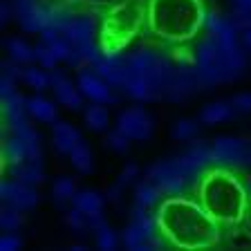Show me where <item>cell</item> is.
I'll return each mask as SVG.
<instances>
[{
	"instance_id": "cell-1",
	"label": "cell",
	"mask_w": 251,
	"mask_h": 251,
	"mask_svg": "<svg viewBox=\"0 0 251 251\" xmlns=\"http://www.w3.org/2000/svg\"><path fill=\"white\" fill-rule=\"evenodd\" d=\"M155 218L173 249H209L222 235V225L193 195L164 198L157 204Z\"/></svg>"
},
{
	"instance_id": "cell-2",
	"label": "cell",
	"mask_w": 251,
	"mask_h": 251,
	"mask_svg": "<svg viewBox=\"0 0 251 251\" xmlns=\"http://www.w3.org/2000/svg\"><path fill=\"white\" fill-rule=\"evenodd\" d=\"M206 14L204 0H148L144 25L162 45L177 47L204 29Z\"/></svg>"
},
{
	"instance_id": "cell-3",
	"label": "cell",
	"mask_w": 251,
	"mask_h": 251,
	"mask_svg": "<svg viewBox=\"0 0 251 251\" xmlns=\"http://www.w3.org/2000/svg\"><path fill=\"white\" fill-rule=\"evenodd\" d=\"M191 195L222 226L238 225L249 209V193L245 182L235 177L231 168L211 166L209 171H204Z\"/></svg>"
},
{
	"instance_id": "cell-4",
	"label": "cell",
	"mask_w": 251,
	"mask_h": 251,
	"mask_svg": "<svg viewBox=\"0 0 251 251\" xmlns=\"http://www.w3.org/2000/svg\"><path fill=\"white\" fill-rule=\"evenodd\" d=\"M195 70H198L202 90H209L213 83H229L242 74L247 65V54L242 52H229L220 45V41L213 34H204L202 41L198 43L193 54Z\"/></svg>"
},
{
	"instance_id": "cell-5",
	"label": "cell",
	"mask_w": 251,
	"mask_h": 251,
	"mask_svg": "<svg viewBox=\"0 0 251 251\" xmlns=\"http://www.w3.org/2000/svg\"><path fill=\"white\" fill-rule=\"evenodd\" d=\"M146 23V5L132 2V5H121L112 9L103 21V29H101V50L103 54L112 56V54H121L128 41L141 29V25Z\"/></svg>"
},
{
	"instance_id": "cell-6",
	"label": "cell",
	"mask_w": 251,
	"mask_h": 251,
	"mask_svg": "<svg viewBox=\"0 0 251 251\" xmlns=\"http://www.w3.org/2000/svg\"><path fill=\"white\" fill-rule=\"evenodd\" d=\"M213 162L215 166L240 171L251 164V146L238 137H218L213 141Z\"/></svg>"
},
{
	"instance_id": "cell-7",
	"label": "cell",
	"mask_w": 251,
	"mask_h": 251,
	"mask_svg": "<svg viewBox=\"0 0 251 251\" xmlns=\"http://www.w3.org/2000/svg\"><path fill=\"white\" fill-rule=\"evenodd\" d=\"M14 18L25 31L41 34L45 27H50V5H43L38 0H14Z\"/></svg>"
},
{
	"instance_id": "cell-8",
	"label": "cell",
	"mask_w": 251,
	"mask_h": 251,
	"mask_svg": "<svg viewBox=\"0 0 251 251\" xmlns=\"http://www.w3.org/2000/svg\"><path fill=\"white\" fill-rule=\"evenodd\" d=\"M117 128L124 135L130 137V139L146 141L151 139L152 130H155V124H152V117L144 108H128L117 117Z\"/></svg>"
},
{
	"instance_id": "cell-9",
	"label": "cell",
	"mask_w": 251,
	"mask_h": 251,
	"mask_svg": "<svg viewBox=\"0 0 251 251\" xmlns=\"http://www.w3.org/2000/svg\"><path fill=\"white\" fill-rule=\"evenodd\" d=\"M76 88L81 90V94H83L85 99H90L92 103H115L117 97L112 94V85L105 81V78H101L99 74L94 72L92 68L90 70H81L76 76Z\"/></svg>"
},
{
	"instance_id": "cell-10",
	"label": "cell",
	"mask_w": 251,
	"mask_h": 251,
	"mask_svg": "<svg viewBox=\"0 0 251 251\" xmlns=\"http://www.w3.org/2000/svg\"><path fill=\"white\" fill-rule=\"evenodd\" d=\"M0 198L5 204H11L21 211H29L36 206L38 202V193L34 191V186L29 184H23L18 179H9V182H2L0 186Z\"/></svg>"
},
{
	"instance_id": "cell-11",
	"label": "cell",
	"mask_w": 251,
	"mask_h": 251,
	"mask_svg": "<svg viewBox=\"0 0 251 251\" xmlns=\"http://www.w3.org/2000/svg\"><path fill=\"white\" fill-rule=\"evenodd\" d=\"M50 88L54 90L56 101L61 105H65L68 110H81V105H83V94H81L78 88H74L72 81L65 78V74L58 68L50 70Z\"/></svg>"
},
{
	"instance_id": "cell-12",
	"label": "cell",
	"mask_w": 251,
	"mask_h": 251,
	"mask_svg": "<svg viewBox=\"0 0 251 251\" xmlns=\"http://www.w3.org/2000/svg\"><path fill=\"white\" fill-rule=\"evenodd\" d=\"M94 34H97V25H94V18L88 14H76L72 18V23L63 31V36L68 38L74 47L94 41Z\"/></svg>"
},
{
	"instance_id": "cell-13",
	"label": "cell",
	"mask_w": 251,
	"mask_h": 251,
	"mask_svg": "<svg viewBox=\"0 0 251 251\" xmlns=\"http://www.w3.org/2000/svg\"><path fill=\"white\" fill-rule=\"evenodd\" d=\"M81 141V135L74 126H70L68 121H54L52 126V144L61 155H70L72 148Z\"/></svg>"
},
{
	"instance_id": "cell-14",
	"label": "cell",
	"mask_w": 251,
	"mask_h": 251,
	"mask_svg": "<svg viewBox=\"0 0 251 251\" xmlns=\"http://www.w3.org/2000/svg\"><path fill=\"white\" fill-rule=\"evenodd\" d=\"M41 159H25L23 164H16L9 166V175L14 179L23 184H29V186H36V184L45 182V175H43V166Z\"/></svg>"
},
{
	"instance_id": "cell-15",
	"label": "cell",
	"mask_w": 251,
	"mask_h": 251,
	"mask_svg": "<svg viewBox=\"0 0 251 251\" xmlns=\"http://www.w3.org/2000/svg\"><path fill=\"white\" fill-rule=\"evenodd\" d=\"M233 115L235 112L231 101H215V103H209L200 112V121L206 126H213V124H222V121L231 119Z\"/></svg>"
},
{
	"instance_id": "cell-16",
	"label": "cell",
	"mask_w": 251,
	"mask_h": 251,
	"mask_svg": "<svg viewBox=\"0 0 251 251\" xmlns=\"http://www.w3.org/2000/svg\"><path fill=\"white\" fill-rule=\"evenodd\" d=\"M27 112H29V117L43 121V124H54L56 121V105L52 101L43 99V97L27 99Z\"/></svg>"
},
{
	"instance_id": "cell-17",
	"label": "cell",
	"mask_w": 251,
	"mask_h": 251,
	"mask_svg": "<svg viewBox=\"0 0 251 251\" xmlns=\"http://www.w3.org/2000/svg\"><path fill=\"white\" fill-rule=\"evenodd\" d=\"M162 191L155 186L152 182H148V179H144V182L137 184L135 188V204L137 206H141V209H148L151 211L152 206H157V204L162 202Z\"/></svg>"
},
{
	"instance_id": "cell-18",
	"label": "cell",
	"mask_w": 251,
	"mask_h": 251,
	"mask_svg": "<svg viewBox=\"0 0 251 251\" xmlns=\"http://www.w3.org/2000/svg\"><path fill=\"white\" fill-rule=\"evenodd\" d=\"M2 157H5L7 168L16 166V164H23L25 159H29V157H27L25 144H23V139L18 135H9L5 139V144H2Z\"/></svg>"
},
{
	"instance_id": "cell-19",
	"label": "cell",
	"mask_w": 251,
	"mask_h": 251,
	"mask_svg": "<svg viewBox=\"0 0 251 251\" xmlns=\"http://www.w3.org/2000/svg\"><path fill=\"white\" fill-rule=\"evenodd\" d=\"M184 155H186L188 159H191V162L200 168V171H209L211 166H215V162H213V146H206L204 141H193Z\"/></svg>"
},
{
	"instance_id": "cell-20",
	"label": "cell",
	"mask_w": 251,
	"mask_h": 251,
	"mask_svg": "<svg viewBox=\"0 0 251 251\" xmlns=\"http://www.w3.org/2000/svg\"><path fill=\"white\" fill-rule=\"evenodd\" d=\"M83 119H85V126H88L90 130L101 132V130H105V128H108L110 115H108V110H105L103 103H92V105H88V108H85Z\"/></svg>"
},
{
	"instance_id": "cell-21",
	"label": "cell",
	"mask_w": 251,
	"mask_h": 251,
	"mask_svg": "<svg viewBox=\"0 0 251 251\" xmlns=\"http://www.w3.org/2000/svg\"><path fill=\"white\" fill-rule=\"evenodd\" d=\"M5 47H7V52H9V58H14V61L21 63V65H29L31 61H36L34 47H29L25 41H21V38H9V41H5Z\"/></svg>"
},
{
	"instance_id": "cell-22",
	"label": "cell",
	"mask_w": 251,
	"mask_h": 251,
	"mask_svg": "<svg viewBox=\"0 0 251 251\" xmlns=\"http://www.w3.org/2000/svg\"><path fill=\"white\" fill-rule=\"evenodd\" d=\"M72 206L81 209L83 213H94L103 209V198L97 191H76L72 198Z\"/></svg>"
},
{
	"instance_id": "cell-23",
	"label": "cell",
	"mask_w": 251,
	"mask_h": 251,
	"mask_svg": "<svg viewBox=\"0 0 251 251\" xmlns=\"http://www.w3.org/2000/svg\"><path fill=\"white\" fill-rule=\"evenodd\" d=\"M70 162H72V166L76 168L78 173H90L92 171V151H90V146L83 139L72 148V152H70Z\"/></svg>"
},
{
	"instance_id": "cell-24",
	"label": "cell",
	"mask_w": 251,
	"mask_h": 251,
	"mask_svg": "<svg viewBox=\"0 0 251 251\" xmlns=\"http://www.w3.org/2000/svg\"><path fill=\"white\" fill-rule=\"evenodd\" d=\"M21 81L27 83L29 88H34L36 92H43V90L50 88V72H45L41 68H34V65H25Z\"/></svg>"
},
{
	"instance_id": "cell-25",
	"label": "cell",
	"mask_w": 251,
	"mask_h": 251,
	"mask_svg": "<svg viewBox=\"0 0 251 251\" xmlns=\"http://www.w3.org/2000/svg\"><path fill=\"white\" fill-rule=\"evenodd\" d=\"M52 193H54V202L56 204H65V202H72L74 193H76V186L70 177H63L56 179V184L52 186Z\"/></svg>"
},
{
	"instance_id": "cell-26",
	"label": "cell",
	"mask_w": 251,
	"mask_h": 251,
	"mask_svg": "<svg viewBox=\"0 0 251 251\" xmlns=\"http://www.w3.org/2000/svg\"><path fill=\"white\" fill-rule=\"evenodd\" d=\"M0 225H2V229H5V231L21 229V225H23V211L16 209V206H11V204H5V206H2V213H0Z\"/></svg>"
},
{
	"instance_id": "cell-27",
	"label": "cell",
	"mask_w": 251,
	"mask_h": 251,
	"mask_svg": "<svg viewBox=\"0 0 251 251\" xmlns=\"http://www.w3.org/2000/svg\"><path fill=\"white\" fill-rule=\"evenodd\" d=\"M198 130H200L198 121H193V119H179L177 124L173 126L171 135L175 137L177 141H188V139H193V137L198 135Z\"/></svg>"
},
{
	"instance_id": "cell-28",
	"label": "cell",
	"mask_w": 251,
	"mask_h": 251,
	"mask_svg": "<svg viewBox=\"0 0 251 251\" xmlns=\"http://www.w3.org/2000/svg\"><path fill=\"white\" fill-rule=\"evenodd\" d=\"M68 225L74 229V233L78 235H85L90 229V220H88V213H83L81 209H76V206H72V211L68 213Z\"/></svg>"
},
{
	"instance_id": "cell-29",
	"label": "cell",
	"mask_w": 251,
	"mask_h": 251,
	"mask_svg": "<svg viewBox=\"0 0 251 251\" xmlns=\"http://www.w3.org/2000/svg\"><path fill=\"white\" fill-rule=\"evenodd\" d=\"M94 235H97V247H99V249H103V251H112V249H117V245H119L117 233L110 229L108 225H103Z\"/></svg>"
},
{
	"instance_id": "cell-30",
	"label": "cell",
	"mask_w": 251,
	"mask_h": 251,
	"mask_svg": "<svg viewBox=\"0 0 251 251\" xmlns=\"http://www.w3.org/2000/svg\"><path fill=\"white\" fill-rule=\"evenodd\" d=\"M34 54H36V61H38V65H41V68H45V70H54V68H56L58 58L54 56V52L50 50V45H45V43L36 45V47H34Z\"/></svg>"
},
{
	"instance_id": "cell-31",
	"label": "cell",
	"mask_w": 251,
	"mask_h": 251,
	"mask_svg": "<svg viewBox=\"0 0 251 251\" xmlns=\"http://www.w3.org/2000/svg\"><path fill=\"white\" fill-rule=\"evenodd\" d=\"M130 137L128 135H124V132L117 128L115 132H110L108 135V139H105V144H108V148H112V151H117V152H126L128 148H130Z\"/></svg>"
},
{
	"instance_id": "cell-32",
	"label": "cell",
	"mask_w": 251,
	"mask_h": 251,
	"mask_svg": "<svg viewBox=\"0 0 251 251\" xmlns=\"http://www.w3.org/2000/svg\"><path fill=\"white\" fill-rule=\"evenodd\" d=\"M231 105H233L235 115H249L251 112V94H247V92L235 94L233 99H231Z\"/></svg>"
},
{
	"instance_id": "cell-33",
	"label": "cell",
	"mask_w": 251,
	"mask_h": 251,
	"mask_svg": "<svg viewBox=\"0 0 251 251\" xmlns=\"http://www.w3.org/2000/svg\"><path fill=\"white\" fill-rule=\"evenodd\" d=\"M21 245H23V240L18 235H14V231H7L0 238V249L2 251H16V249H21Z\"/></svg>"
},
{
	"instance_id": "cell-34",
	"label": "cell",
	"mask_w": 251,
	"mask_h": 251,
	"mask_svg": "<svg viewBox=\"0 0 251 251\" xmlns=\"http://www.w3.org/2000/svg\"><path fill=\"white\" fill-rule=\"evenodd\" d=\"M2 76H9V78H14V81L23 78V68H21V63H16L14 58L5 61V63H2Z\"/></svg>"
},
{
	"instance_id": "cell-35",
	"label": "cell",
	"mask_w": 251,
	"mask_h": 251,
	"mask_svg": "<svg viewBox=\"0 0 251 251\" xmlns=\"http://www.w3.org/2000/svg\"><path fill=\"white\" fill-rule=\"evenodd\" d=\"M135 175H137V166H135V164H130V166H128V168H124V173H121V179H119V184H117V188H115V191H112V198H117V193H119V191L126 186V184H130Z\"/></svg>"
},
{
	"instance_id": "cell-36",
	"label": "cell",
	"mask_w": 251,
	"mask_h": 251,
	"mask_svg": "<svg viewBox=\"0 0 251 251\" xmlns=\"http://www.w3.org/2000/svg\"><path fill=\"white\" fill-rule=\"evenodd\" d=\"M14 92H16V81L9 76H2V81H0V97L5 99V97H9Z\"/></svg>"
},
{
	"instance_id": "cell-37",
	"label": "cell",
	"mask_w": 251,
	"mask_h": 251,
	"mask_svg": "<svg viewBox=\"0 0 251 251\" xmlns=\"http://www.w3.org/2000/svg\"><path fill=\"white\" fill-rule=\"evenodd\" d=\"M11 16H14V7H11L9 2H2V7H0V21H2V25L9 23Z\"/></svg>"
},
{
	"instance_id": "cell-38",
	"label": "cell",
	"mask_w": 251,
	"mask_h": 251,
	"mask_svg": "<svg viewBox=\"0 0 251 251\" xmlns=\"http://www.w3.org/2000/svg\"><path fill=\"white\" fill-rule=\"evenodd\" d=\"M240 41L245 50H251V27H247L245 31H240Z\"/></svg>"
},
{
	"instance_id": "cell-39",
	"label": "cell",
	"mask_w": 251,
	"mask_h": 251,
	"mask_svg": "<svg viewBox=\"0 0 251 251\" xmlns=\"http://www.w3.org/2000/svg\"><path fill=\"white\" fill-rule=\"evenodd\" d=\"M245 186H247V193H249V198H251V179H245Z\"/></svg>"
}]
</instances>
